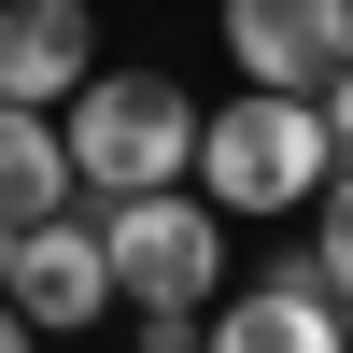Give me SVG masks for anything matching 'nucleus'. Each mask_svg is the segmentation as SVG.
I'll use <instances>...</instances> for the list:
<instances>
[{"label":"nucleus","mask_w":353,"mask_h":353,"mask_svg":"<svg viewBox=\"0 0 353 353\" xmlns=\"http://www.w3.org/2000/svg\"><path fill=\"white\" fill-rule=\"evenodd\" d=\"M325 170H339L325 113L283 99V85H241V99L198 113V170H184V184L212 198L226 226H283V212H311V198H325Z\"/></svg>","instance_id":"obj_1"},{"label":"nucleus","mask_w":353,"mask_h":353,"mask_svg":"<svg viewBox=\"0 0 353 353\" xmlns=\"http://www.w3.org/2000/svg\"><path fill=\"white\" fill-rule=\"evenodd\" d=\"M57 141H71V184H85V212H99V198H156V184H184L198 170V99L170 71H85L71 85V113H57Z\"/></svg>","instance_id":"obj_2"},{"label":"nucleus","mask_w":353,"mask_h":353,"mask_svg":"<svg viewBox=\"0 0 353 353\" xmlns=\"http://www.w3.org/2000/svg\"><path fill=\"white\" fill-rule=\"evenodd\" d=\"M99 254H113V297H128V311H212L226 297V212L198 184L99 198Z\"/></svg>","instance_id":"obj_3"},{"label":"nucleus","mask_w":353,"mask_h":353,"mask_svg":"<svg viewBox=\"0 0 353 353\" xmlns=\"http://www.w3.org/2000/svg\"><path fill=\"white\" fill-rule=\"evenodd\" d=\"M226 57H241V85L325 99L353 71V0H226Z\"/></svg>","instance_id":"obj_4"},{"label":"nucleus","mask_w":353,"mask_h":353,"mask_svg":"<svg viewBox=\"0 0 353 353\" xmlns=\"http://www.w3.org/2000/svg\"><path fill=\"white\" fill-rule=\"evenodd\" d=\"M0 297H14L43 339L113 325V254H99V212H43V226H14V283H0Z\"/></svg>","instance_id":"obj_5"},{"label":"nucleus","mask_w":353,"mask_h":353,"mask_svg":"<svg viewBox=\"0 0 353 353\" xmlns=\"http://www.w3.org/2000/svg\"><path fill=\"white\" fill-rule=\"evenodd\" d=\"M212 353H353V311L297 254V269H254L241 297H212Z\"/></svg>","instance_id":"obj_6"},{"label":"nucleus","mask_w":353,"mask_h":353,"mask_svg":"<svg viewBox=\"0 0 353 353\" xmlns=\"http://www.w3.org/2000/svg\"><path fill=\"white\" fill-rule=\"evenodd\" d=\"M85 71H99V14H85V0H0V99L71 113Z\"/></svg>","instance_id":"obj_7"},{"label":"nucleus","mask_w":353,"mask_h":353,"mask_svg":"<svg viewBox=\"0 0 353 353\" xmlns=\"http://www.w3.org/2000/svg\"><path fill=\"white\" fill-rule=\"evenodd\" d=\"M71 141H57V113H28V99H0V226H43V212H71Z\"/></svg>","instance_id":"obj_8"},{"label":"nucleus","mask_w":353,"mask_h":353,"mask_svg":"<svg viewBox=\"0 0 353 353\" xmlns=\"http://www.w3.org/2000/svg\"><path fill=\"white\" fill-rule=\"evenodd\" d=\"M311 269H325V297L353 311V156L325 170V198H311Z\"/></svg>","instance_id":"obj_9"},{"label":"nucleus","mask_w":353,"mask_h":353,"mask_svg":"<svg viewBox=\"0 0 353 353\" xmlns=\"http://www.w3.org/2000/svg\"><path fill=\"white\" fill-rule=\"evenodd\" d=\"M128 339H141V353H212V311H141Z\"/></svg>","instance_id":"obj_10"},{"label":"nucleus","mask_w":353,"mask_h":353,"mask_svg":"<svg viewBox=\"0 0 353 353\" xmlns=\"http://www.w3.org/2000/svg\"><path fill=\"white\" fill-rule=\"evenodd\" d=\"M311 113H325V141L353 156V71H339V85H325V99H311Z\"/></svg>","instance_id":"obj_11"},{"label":"nucleus","mask_w":353,"mask_h":353,"mask_svg":"<svg viewBox=\"0 0 353 353\" xmlns=\"http://www.w3.org/2000/svg\"><path fill=\"white\" fill-rule=\"evenodd\" d=\"M0 353H43V325H28V311H14V297H0Z\"/></svg>","instance_id":"obj_12"},{"label":"nucleus","mask_w":353,"mask_h":353,"mask_svg":"<svg viewBox=\"0 0 353 353\" xmlns=\"http://www.w3.org/2000/svg\"><path fill=\"white\" fill-rule=\"evenodd\" d=\"M0 283H14V226H0Z\"/></svg>","instance_id":"obj_13"}]
</instances>
